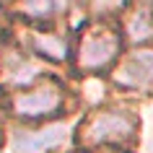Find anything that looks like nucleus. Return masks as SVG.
<instances>
[{
	"label": "nucleus",
	"mask_w": 153,
	"mask_h": 153,
	"mask_svg": "<svg viewBox=\"0 0 153 153\" xmlns=\"http://www.w3.org/2000/svg\"><path fill=\"white\" fill-rule=\"evenodd\" d=\"M137 132V120L120 109H101L88 114L78 127V140L83 145H101V143H127Z\"/></svg>",
	"instance_id": "nucleus-1"
},
{
	"label": "nucleus",
	"mask_w": 153,
	"mask_h": 153,
	"mask_svg": "<svg viewBox=\"0 0 153 153\" xmlns=\"http://www.w3.org/2000/svg\"><path fill=\"white\" fill-rule=\"evenodd\" d=\"M120 47H122V39L114 29H109V26H91L78 39L75 65H78L81 73H99L117 60Z\"/></svg>",
	"instance_id": "nucleus-2"
},
{
	"label": "nucleus",
	"mask_w": 153,
	"mask_h": 153,
	"mask_svg": "<svg viewBox=\"0 0 153 153\" xmlns=\"http://www.w3.org/2000/svg\"><path fill=\"white\" fill-rule=\"evenodd\" d=\"M65 104V94L60 83H39L29 91H21L13 96V112L21 120H42L49 114H57Z\"/></svg>",
	"instance_id": "nucleus-3"
},
{
	"label": "nucleus",
	"mask_w": 153,
	"mask_h": 153,
	"mask_svg": "<svg viewBox=\"0 0 153 153\" xmlns=\"http://www.w3.org/2000/svg\"><path fill=\"white\" fill-rule=\"evenodd\" d=\"M114 81L125 88L153 91V52H143L122 62L114 73Z\"/></svg>",
	"instance_id": "nucleus-4"
},
{
	"label": "nucleus",
	"mask_w": 153,
	"mask_h": 153,
	"mask_svg": "<svg viewBox=\"0 0 153 153\" xmlns=\"http://www.w3.org/2000/svg\"><path fill=\"white\" fill-rule=\"evenodd\" d=\"M29 47L39 55L49 57V60H65L68 57V42L65 36L60 34H52V31H31L29 34Z\"/></svg>",
	"instance_id": "nucleus-5"
},
{
	"label": "nucleus",
	"mask_w": 153,
	"mask_h": 153,
	"mask_svg": "<svg viewBox=\"0 0 153 153\" xmlns=\"http://www.w3.org/2000/svg\"><path fill=\"white\" fill-rule=\"evenodd\" d=\"M62 137V127H52V130H44V132H36V137H34V132L29 135V132H21V135L16 137V148L18 151H34V148H39V145H49V143H57Z\"/></svg>",
	"instance_id": "nucleus-6"
},
{
	"label": "nucleus",
	"mask_w": 153,
	"mask_h": 153,
	"mask_svg": "<svg viewBox=\"0 0 153 153\" xmlns=\"http://www.w3.org/2000/svg\"><path fill=\"white\" fill-rule=\"evenodd\" d=\"M125 26H127V34L135 42H145V39H151V36H153V21H151V16H148V10H137V13H132Z\"/></svg>",
	"instance_id": "nucleus-7"
},
{
	"label": "nucleus",
	"mask_w": 153,
	"mask_h": 153,
	"mask_svg": "<svg viewBox=\"0 0 153 153\" xmlns=\"http://www.w3.org/2000/svg\"><path fill=\"white\" fill-rule=\"evenodd\" d=\"M55 5V0H26L24 3V10L31 13V16H47Z\"/></svg>",
	"instance_id": "nucleus-8"
},
{
	"label": "nucleus",
	"mask_w": 153,
	"mask_h": 153,
	"mask_svg": "<svg viewBox=\"0 0 153 153\" xmlns=\"http://www.w3.org/2000/svg\"><path fill=\"white\" fill-rule=\"evenodd\" d=\"M127 0H91V5H94V10L96 13H109V10H117L122 8Z\"/></svg>",
	"instance_id": "nucleus-9"
}]
</instances>
